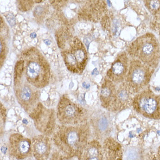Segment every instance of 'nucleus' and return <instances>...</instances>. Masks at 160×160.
Wrapping results in <instances>:
<instances>
[{"label":"nucleus","mask_w":160,"mask_h":160,"mask_svg":"<svg viewBox=\"0 0 160 160\" xmlns=\"http://www.w3.org/2000/svg\"><path fill=\"white\" fill-rule=\"evenodd\" d=\"M90 122L97 139H104L110 134V121L108 116L105 113L96 112L93 114Z\"/></svg>","instance_id":"14"},{"label":"nucleus","mask_w":160,"mask_h":160,"mask_svg":"<svg viewBox=\"0 0 160 160\" xmlns=\"http://www.w3.org/2000/svg\"><path fill=\"white\" fill-rule=\"evenodd\" d=\"M88 112L81 105L63 95L57 105V117L59 123L65 125H76L86 122Z\"/></svg>","instance_id":"7"},{"label":"nucleus","mask_w":160,"mask_h":160,"mask_svg":"<svg viewBox=\"0 0 160 160\" xmlns=\"http://www.w3.org/2000/svg\"><path fill=\"white\" fill-rule=\"evenodd\" d=\"M90 136V126L87 122L76 125H62L55 131L53 142L68 157L81 159Z\"/></svg>","instance_id":"1"},{"label":"nucleus","mask_w":160,"mask_h":160,"mask_svg":"<svg viewBox=\"0 0 160 160\" xmlns=\"http://www.w3.org/2000/svg\"><path fill=\"white\" fill-rule=\"evenodd\" d=\"M64 63L68 70L72 73L81 75L88 62V52L79 38H72L68 47L61 51Z\"/></svg>","instance_id":"5"},{"label":"nucleus","mask_w":160,"mask_h":160,"mask_svg":"<svg viewBox=\"0 0 160 160\" xmlns=\"http://www.w3.org/2000/svg\"><path fill=\"white\" fill-rule=\"evenodd\" d=\"M117 87L113 82L105 77L100 90V100L103 108L115 111Z\"/></svg>","instance_id":"12"},{"label":"nucleus","mask_w":160,"mask_h":160,"mask_svg":"<svg viewBox=\"0 0 160 160\" xmlns=\"http://www.w3.org/2000/svg\"><path fill=\"white\" fill-rule=\"evenodd\" d=\"M1 118L2 119V121L5 122V119H6V110L4 107L2 106V105H1Z\"/></svg>","instance_id":"21"},{"label":"nucleus","mask_w":160,"mask_h":160,"mask_svg":"<svg viewBox=\"0 0 160 160\" xmlns=\"http://www.w3.org/2000/svg\"><path fill=\"white\" fill-rule=\"evenodd\" d=\"M51 147V140L47 135H38L32 139V154L36 160H47L50 156Z\"/></svg>","instance_id":"13"},{"label":"nucleus","mask_w":160,"mask_h":160,"mask_svg":"<svg viewBox=\"0 0 160 160\" xmlns=\"http://www.w3.org/2000/svg\"><path fill=\"white\" fill-rule=\"evenodd\" d=\"M8 152L11 156L18 160L31 157L33 154L32 140L19 133H13L9 138Z\"/></svg>","instance_id":"9"},{"label":"nucleus","mask_w":160,"mask_h":160,"mask_svg":"<svg viewBox=\"0 0 160 160\" xmlns=\"http://www.w3.org/2000/svg\"><path fill=\"white\" fill-rule=\"evenodd\" d=\"M51 5L56 9H60L65 6L69 0H49Z\"/></svg>","instance_id":"20"},{"label":"nucleus","mask_w":160,"mask_h":160,"mask_svg":"<svg viewBox=\"0 0 160 160\" xmlns=\"http://www.w3.org/2000/svg\"><path fill=\"white\" fill-rule=\"evenodd\" d=\"M23 63L18 58L15 67L13 89L19 105L33 119L42 107L40 101V92L26 79L23 74Z\"/></svg>","instance_id":"2"},{"label":"nucleus","mask_w":160,"mask_h":160,"mask_svg":"<svg viewBox=\"0 0 160 160\" xmlns=\"http://www.w3.org/2000/svg\"><path fill=\"white\" fill-rule=\"evenodd\" d=\"M133 94L124 82L120 83L117 89L115 111H121L128 108L132 104Z\"/></svg>","instance_id":"15"},{"label":"nucleus","mask_w":160,"mask_h":160,"mask_svg":"<svg viewBox=\"0 0 160 160\" xmlns=\"http://www.w3.org/2000/svg\"><path fill=\"white\" fill-rule=\"evenodd\" d=\"M128 54L154 69L160 62V44L156 36L147 33L139 36L127 48Z\"/></svg>","instance_id":"4"},{"label":"nucleus","mask_w":160,"mask_h":160,"mask_svg":"<svg viewBox=\"0 0 160 160\" xmlns=\"http://www.w3.org/2000/svg\"><path fill=\"white\" fill-rule=\"evenodd\" d=\"M157 157L158 158V159L160 160V148H158V152H157Z\"/></svg>","instance_id":"23"},{"label":"nucleus","mask_w":160,"mask_h":160,"mask_svg":"<svg viewBox=\"0 0 160 160\" xmlns=\"http://www.w3.org/2000/svg\"><path fill=\"white\" fill-rule=\"evenodd\" d=\"M81 159L102 160L103 159L102 148L97 140H92L86 144Z\"/></svg>","instance_id":"17"},{"label":"nucleus","mask_w":160,"mask_h":160,"mask_svg":"<svg viewBox=\"0 0 160 160\" xmlns=\"http://www.w3.org/2000/svg\"><path fill=\"white\" fill-rule=\"evenodd\" d=\"M33 120L36 128L44 135L48 136L53 133L55 125L54 110L47 109L42 105Z\"/></svg>","instance_id":"11"},{"label":"nucleus","mask_w":160,"mask_h":160,"mask_svg":"<svg viewBox=\"0 0 160 160\" xmlns=\"http://www.w3.org/2000/svg\"><path fill=\"white\" fill-rule=\"evenodd\" d=\"M19 58L23 63L24 76L30 83L39 89L48 85L51 77L50 65L38 49L34 47L26 49Z\"/></svg>","instance_id":"3"},{"label":"nucleus","mask_w":160,"mask_h":160,"mask_svg":"<svg viewBox=\"0 0 160 160\" xmlns=\"http://www.w3.org/2000/svg\"><path fill=\"white\" fill-rule=\"evenodd\" d=\"M34 2L37 4H40V3H42L45 0H34Z\"/></svg>","instance_id":"22"},{"label":"nucleus","mask_w":160,"mask_h":160,"mask_svg":"<svg viewBox=\"0 0 160 160\" xmlns=\"http://www.w3.org/2000/svg\"><path fill=\"white\" fill-rule=\"evenodd\" d=\"M144 4L152 15H156L160 12V0H144Z\"/></svg>","instance_id":"18"},{"label":"nucleus","mask_w":160,"mask_h":160,"mask_svg":"<svg viewBox=\"0 0 160 160\" xmlns=\"http://www.w3.org/2000/svg\"><path fill=\"white\" fill-rule=\"evenodd\" d=\"M103 158L108 160H119L122 158V148L120 144L114 139L107 138L104 142L102 147Z\"/></svg>","instance_id":"16"},{"label":"nucleus","mask_w":160,"mask_h":160,"mask_svg":"<svg viewBox=\"0 0 160 160\" xmlns=\"http://www.w3.org/2000/svg\"><path fill=\"white\" fill-rule=\"evenodd\" d=\"M132 105L135 111L145 118L160 119V97L150 88L136 94Z\"/></svg>","instance_id":"8"},{"label":"nucleus","mask_w":160,"mask_h":160,"mask_svg":"<svg viewBox=\"0 0 160 160\" xmlns=\"http://www.w3.org/2000/svg\"><path fill=\"white\" fill-rule=\"evenodd\" d=\"M154 69L138 59L132 58L125 79V83L133 94L146 88L151 80Z\"/></svg>","instance_id":"6"},{"label":"nucleus","mask_w":160,"mask_h":160,"mask_svg":"<svg viewBox=\"0 0 160 160\" xmlns=\"http://www.w3.org/2000/svg\"><path fill=\"white\" fill-rule=\"evenodd\" d=\"M129 62L127 52L125 51L120 52L107 71L106 77L115 84L123 82L128 73Z\"/></svg>","instance_id":"10"},{"label":"nucleus","mask_w":160,"mask_h":160,"mask_svg":"<svg viewBox=\"0 0 160 160\" xmlns=\"http://www.w3.org/2000/svg\"><path fill=\"white\" fill-rule=\"evenodd\" d=\"M0 47H1V66L4 63L7 55V44L4 38L2 36L0 38Z\"/></svg>","instance_id":"19"}]
</instances>
